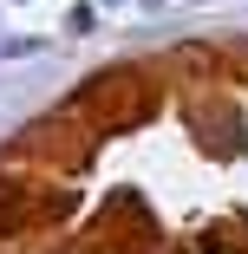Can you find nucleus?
<instances>
[{"label":"nucleus","mask_w":248,"mask_h":254,"mask_svg":"<svg viewBox=\"0 0 248 254\" xmlns=\"http://www.w3.org/2000/svg\"><path fill=\"white\" fill-rule=\"evenodd\" d=\"M151 98H144V85L137 78H124V72H111V78H98L91 91H85V111L98 118V124H124V118H137Z\"/></svg>","instance_id":"obj_1"},{"label":"nucleus","mask_w":248,"mask_h":254,"mask_svg":"<svg viewBox=\"0 0 248 254\" xmlns=\"http://www.w3.org/2000/svg\"><path fill=\"white\" fill-rule=\"evenodd\" d=\"M20 215H26V195L0 176V228H20Z\"/></svg>","instance_id":"obj_2"}]
</instances>
